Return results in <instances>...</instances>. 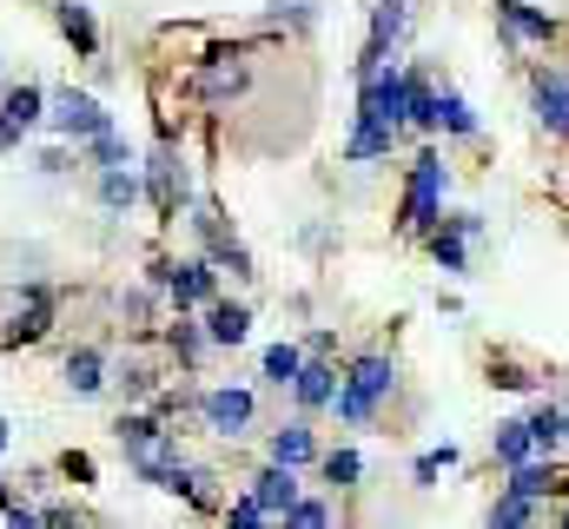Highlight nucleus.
Returning a JSON list of instances; mask_svg holds the SVG:
<instances>
[{
	"label": "nucleus",
	"instance_id": "nucleus-1",
	"mask_svg": "<svg viewBox=\"0 0 569 529\" xmlns=\"http://www.w3.org/2000/svg\"><path fill=\"white\" fill-rule=\"evenodd\" d=\"M391 385H398V371H391V358H358L351 365V378H338V417L345 423H371V410H378V397H391Z\"/></svg>",
	"mask_w": 569,
	"mask_h": 529
},
{
	"label": "nucleus",
	"instance_id": "nucleus-2",
	"mask_svg": "<svg viewBox=\"0 0 569 529\" xmlns=\"http://www.w3.org/2000/svg\"><path fill=\"white\" fill-rule=\"evenodd\" d=\"M443 219V159L437 152H418L411 159V179H405V212H398V226L405 232H430Z\"/></svg>",
	"mask_w": 569,
	"mask_h": 529
},
{
	"label": "nucleus",
	"instance_id": "nucleus-3",
	"mask_svg": "<svg viewBox=\"0 0 569 529\" xmlns=\"http://www.w3.org/2000/svg\"><path fill=\"white\" fill-rule=\"evenodd\" d=\"M120 450H127V463L140 470L146 483H159V470H166V463L179 457L172 430H166L159 417H140V410H133V417H120Z\"/></svg>",
	"mask_w": 569,
	"mask_h": 529
},
{
	"label": "nucleus",
	"instance_id": "nucleus-4",
	"mask_svg": "<svg viewBox=\"0 0 569 529\" xmlns=\"http://www.w3.org/2000/svg\"><path fill=\"white\" fill-rule=\"evenodd\" d=\"M152 285H166V298H172L179 311H192V305H212V291H219V271H212L206 259L152 264Z\"/></svg>",
	"mask_w": 569,
	"mask_h": 529
},
{
	"label": "nucleus",
	"instance_id": "nucleus-5",
	"mask_svg": "<svg viewBox=\"0 0 569 529\" xmlns=\"http://www.w3.org/2000/svg\"><path fill=\"white\" fill-rule=\"evenodd\" d=\"M47 107H53V113H47V127L60 132V139H93L100 127H113V113H107L93 93H73V87H67V93H53Z\"/></svg>",
	"mask_w": 569,
	"mask_h": 529
},
{
	"label": "nucleus",
	"instance_id": "nucleus-6",
	"mask_svg": "<svg viewBox=\"0 0 569 529\" xmlns=\"http://www.w3.org/2000/svg\"><path fill=\"white\" fill-rule=\"evenodd\" d=\"M252 410H259V403H252V391H239V385H219V391L199 397V417H206V430H212V437H232V443L252 430Z\"/></svg>",
	"mask_w": 569,
	"mask_h": 529
},
{
	"label": "nucleus",
	"instance_id": "nucleus-7",
	"mask_svg": "<svg viewBox=\"0 0 569 529\" xmlns=\"http://www.w3.org/2000/svg\"><path fill=\"white\" fill-rule=\"evenodd\" d=\"M358 120H378V127H405V73L398 67H378L358 93Z\"/></svg>",
	"mask_w": 569,
	"mask_h": 529
},
{
	"label": "nucleus",
	"instance_id": "nucleus-8",
	"mask_svg": "<svg viewBox=\"0 0 569 529\" xmlns=\"http://www.w3.org/2000/svg\"><path fill=\"white\" fill-rule=\"evenodd\" d=\"M398 33H405V0H378V13H371V40H365V53H358V80H371V73L391 60Z\"/></svg>",
	"mask_w": 569,
	"mask_h": 529
},
{
	"label": "nucleus",
	"instance_id": "nucleus-9",
	"mask_svg": "<svg viewBox=\"0 0 569 529\" xmlns=\"http://www.w3.org/2000/svg\"><path fill=\"white\" fill-rule=\"evenodd\" d=\"M47 120V93L40 87H7V100H0V152L20 139V132H33Z\"/></svg>",
	"mask_w": 569,
	"mask_h": 529
},
{
	"label": "nucleus",
	"instance_id": "nucleus-10",
	"mask_svg": "<svg viewBox=\"0 0 569 529\" xmlns=\"http://www.w3.org/2000/svg\"><path fill=\"white\" fill-rule=\"evenodd\" d=\"M239 87H246V53H239V47H232V53H226V47L206 53V67H199V93H206L212 107H226Z\"/></svg>",
	"mask_w": 569,
	"mask_h": 529
},
{
	"label": "nucleus",
	"instance_id": "nucleus-11",
	"mask_svg": "<svg viewBox=\"0 0 569 529\" xmlns=\"http://www.w3.org/2000/svg\"><path fill=\"white\" fill-rule=\"evenodd\" d=\"M530 93H537V120H543L550 132H563V139H569V73L543 67V73L530 80Z\"/></svg>",
	"mask_w": 569,
	"mask_h": 529
},
{
	"label": "nucleus",
	"instance_id": "nucleus-12",
	"mask_svg": "<svg viewBox=\"0 0 569 529\" xmlns=\"http://www.w3.org/2000/svg\"><path fill=\"white\" fill-rule=\"evenodd\" d=\"M252 497L266 503V517H291V503H298V470L272 457V463H266V470L252 477Z\"/></svg>",
	"mask_w": 569,
	"mask_h": 529
},
{
	"label": "nucleus",
	"instance_id": "nucleus-13",
	"mask_svg": "<svg viewBox=\"0 0 569 529\" xmlns=\"http://www.w3.org/2000/svg\"><path fill=\"white\" fill-rule=\"evenodd\" d=\"M497 20H503V33H510V40H537V47H550V40H557V20H550V13H537L530 0H497Z\"/></svg>",
	"mask_w": 569,
	"mask_h": 529
},
{
	"label": "nucleus",
	"instance_id": "nucleus-14",
	"mask_svg": "<svg viewBox=\"0 0 569 529\" xmlns=\"http://www.w3.org/2000/svg\"><path fill=\"white\" fill-rule=\"evenodd\" d=\"M477 232V212H450L443 226H430V259L443 271H463V239Z\"/></svg>",
	"mask_w": 569,
	"mask_h": 529
},
{
	"label": "nucleus",
	"instance_id": "nucleus-15",
	"mask_svg": "<svg viewBox=\"0 0 569 529\" xmlns=\"http://www.w3.org/2000/svg\"><path fill=\"white\" fill-rule=\"evenodd\" d=\"M192 226H199V239H206V252H212V259L232 264L239 278H252V259H246V246H239V239L219 226V212H212V206H199V219H192Z\"/></svg>",
	"mask_w": 569,
	"mask_h": 529
},
{
	"label": "nucleus",
	"instance_id": "nucleus-16",
	"mask_svg": "<svg viewBox=\"0 0 569 529\" xmlns=\"http://www.w3.org/2000/svg\"><path fill=\"white\" fill-rule=\"evenodd\" d=\"M53 20H60V33L73 40L80 60L100 53V27H93V7H87V0H53Z\"/></svg>",
	"mask_w": 569,
	"mask_h": 529
},
{
	"label": "nucleus",
	"instance_id": "nucleus-17",
	"mask_svg": "<svg viewBox=\"0 0 569 529\" xmlns=\"http://www.w3.org/2000/svg\"><path fill=\"white\" fill-rule=\"evenodd\" d=\"M391 146H398V127L358 120V132L345 139V159H351V166H371V159H391Z\"/></svg>",
	"mask_w": 569,
	"mask_h": 529
},
{
	"label": "nucleus",
	"instance_id": "nucleus-18",
	"mask_svg": "<svg viewBox=\"0 0 569 529\" xmlns=\"http://www.w3.org/2000/svg\"><path fill=\"white\" fill-rule=\"evenodd\" d=\"M179 199H186V172L172 166V152H152V206L166 219H179Z\"/></svg>",
	"mask_w": 569,
	"mask_h": 529
},
{
	"label": "nucleus",
	"instance_id": "nucleus-19",
	"mask_svg": "<svg viewBox=\"0 0 569 529\" xmlns=\"http://www.w3.org/2000/svg\"><path fill=\"white\" fill-rule=\"evenodd\" d=\"M291 391H298V403H305V410H318V403H331V397H338V371H331L325 358H311V365H298Z\"/></svg>",
	"mask_w": 569,
	"mask_h": 529
},
{
	"label": "nucleus",
	"instance_id": "nucleus-20",
	"mask_svg": "<svg viewBox=\"0 0 569 529\" xmlns=\"http://www.w3.org/2000/svg\"><path fill=\"white\" fill-rule=\"evenodd\" d=\"M405 127L437 132V87H430L425 73H405Z\"/></svg>",
	"mask_w": 569,
	"mask_h": 529
},
{
	"label": "nucleus",
	"instance_id": "nucleus-21",
	"mask_svg": "<svg viewBox=\"0 0 569 529\" xmlns=\"http://www.w3.org/2000/svg\"><path fill=\"white\" fill-rule=\"evenodd\" d=\"M246 331H252L246 305H206V338L212 345H246Z\"/></svg>",
	"mask_w": 569,
	"mask_h": 529
},
{
	"label": "nucleus",
	"instance_id": "nucleus-22",
	"mask_svg": "<svg viewBox=\"0 0 569 529\" xmlns=\"http://www.w3.org/2000/svg\"><path fill=\"white\" fill-rule=\"evenodd\" d=\"M47 318H53V298H47L40 285H27V305H20V318H13L7 338H13V345H33V338L47 331Z\"/></svg>",
	"mask_w": 569,
	"mask_h": 529
},
{
	"label": "nucleus",
	"instance_id": "nucleus-23",
	"mask_svg": "<svg viewBox=\"0 0 569 529\" xmlns=\"http://www.w3.org/2000/svg\"><path fill=\"white\" fill-rule=\"evenodd\" d=\"M537 457V437H530V417H517V423H497V463H530Z\"/></svg>",
	"mask_w": 569,
	"mask_h": 529
},
{
	"label": "nucleus",
	"instance_id": "nucleus-24",
	"mask_svg": "<svg viewBox=\"0 0 569 529\" xmlns=\"http://www.w3.org/2000/svg\"><path fill=\"white\" fill-rule=\"evenodd\" d=\"M510 490H523V497H537V503H543V497H557V490H563V477H557V463H537V457H530V463H517V470H510Z\"/></svg>",
	"mask_w": 569,
	"mask_h": 529
},
{
	"label": "nucleus",
	"instance_id": "nucleus-25",
	"mask_svg": "<svg viewBox=\"0 0 569 529\" xmlns=\"http://www.w3.org/2000/svg\"><path fill=\"white\" fill-rule=\"evenodd\" d=\"M67 385H73V391H80V397H93V391H100V385H107V358H100L93 345H80V351L67 358Z\"/></svg>",
	"mask_w": 569,
	"mask_h": 529
},
{
	"label": "nucleus",
	"instance_id": "nucleus-26",
	"mask_svg": "<svg viewBox=\"0 0 569 529\" xmlns=\"http://www.w3.org/2000/svg\"><path fill=\"white\" fill-rule=\"evenodd\" d=\"M133 199H140V179H133L127 166H100V206H107V212H127Z\"/></svg>",
	"mask_w": 569,
	"mask_h": 529
},
{
	"label": "nucleus",
	"instance_id": "nucleus-27",
	"mask_svg": "<svg viewBox=\"0 0 569 529\" xmlns=\"http://www.w3.org/2000/svg\"><path fill=\"white\" fill-rule=\"evenodd\" d=\"M272 457H279V463H291V470H298V463H311V457H318L311 423H284L279 437H272Z\"/></svg>",
	"mask_w": 569,
	"mask_h": 529
},
{
	"label": "nucleus",
	"instance_id": "nucleus-28",
	"mask_svg": "<svg viewBox=\"0 0 569 529\" xmlns=\"http://www.w3.org/2000/svg\"><path fill=\"white\" fill-rule=\"evenodd\" d=\"M490 523H497V529L537 523V497H523V490H503V497L490 503Z\"/></svg>",
	"mask_w": 569,
	"mask_h": 529
},
{
	"label": "nucleus",
	"instance_id": "nucleus-29",
	"mask_svg": "<svg viewBox=\"0 0 569 529\" xmlns=\"http://www.w3.org/2000/svg\"><path fill=\"white\" fill-rule=\"evenodd\" d=\"M437 127L457 132V139H470V132H477V113H470L457 93H437Z\"/></svg>",
	"mask_w": 569,
	"mask_h": 529
},
{
	"label": "nucleus",
	"instance_id": "nucleus-30",
	"mask_svg": "<svg viewBox=\"0 0 569 529\" xmlns=\"http://www.w3.org/2000/svg\"><path fill=\"white\" fill-rule=\"evenodd\" d=\"M358 477H365V457H358V450H331V457H325V483H338V490H351Z\"/></svg>",
	"mask_w": 569,
	"mask_h": 529
},
{
	"label": "nucleus",
	"instance_id": "nucleus-31",
	"mask_svg": "<svg viewBox=\"0 0 569 529\" xmlns=\"http://www.w3.org/2000/svg\"><path fill=\"white\" fill-rule=\"evenodd\" d=\"M298 365H305V351H298V345H272V351H266V378H272L279 391L298 378Z\"/></svg>",
	"mask_w": 569,
	"mask_h": 529
},
{
	"label": "nucleus",
	"instance_id": "nucleus-32",
	"mask_svg": "<svg viewBox=\"0 0 569 529\" xmlns=\"http://www.w3.org/2000/svg\"><path fill=\"white\" fill-rule=\"evenodd\" d=\"M530 437H537V450H557V443H563V410L543 403V410L530 417Z\"/></svg>",
	"mask_w": 569,
	"mask_h": 529
},
{
	"label": "nucleus",
	"instance_id": "nucleus-33",
	"mask_svg": "<svg viewBox=\"0 0 569 529\" xmlns=\"http://www.w3.org/2000/svg\"><path fill=\"white\" fill-rule=\"evenodd\" d=\"M87 152H93L100 166H127V139H120L113 127H100V132H93V139H87Z\"/></svg>",
	"mask_w": 569,
	"mask_h": 529
},
{
	"label": "nucleus",
	"instance_id": "nucleus-34",
	"mask_svg": "<svg viewBox=\"0 0 569 529\" xmlns=\"http://www.w3.org/2000/svg\"><path fill=\"white\" fill-rule=\"evenodd\" d=\"M226 523L259 529V523H272V517H266V503H259V497H239V503H226Z\"/></svg>",
	"mask_w": 569,
	"mask_h": 529
},
{
	"label": "nucleus",
	"instance_id": "nucleus-35",
	"mask_svg": "<svg viewBox=\"0 0 569 529\" xmlns=\"http://www.w3.org/2000/svg\"><path fill=\"white\" fill-rule=\"evenodd\" d=\"M450 463H457V450H450V443H443V450H425V457H418V483H430V477H437V470H450Z\"/></svg>",
	"mask_w": 569,
	"mask_h": 529
},
{
	"label": "nucleus",
	"instance_id": "nucleus-36",
	"mask_svg": "<svg viewBox=\"0 0 569 529\" xmlns=\"http://www.w3.org/2000/svg\"><path fill=\"white\" fill-rule=\"evenodd\" d=\"M172 351H179V358H186V365H192V358H199V331H192V325H186V311H179V325H172Z\"/></svg>",
	"mask_w": 569,
	"mask_h": 529
},
{
	"label": "nucleus",
	"instance_id": "nucleus-37",
	"mask_svg": "<svg viewBox=\"0 0 569 529\" xmlns=\"http://www.w3.org/2000/svg\"><path fill=\"white\" fill-rule=\"evenodd\" d=\"M284 523H305V529H325V523H331V510H325V503H291V517H284Z\"/></svg>",
	"mask_w": 569,
	"mask_h": 529
},
{
	"label": "nucleus",
	"instance_id": "nucleus-38",
	"mask_svg": "<svg viewBox=\"0 0 569 529\" xmlns=\"http://www.w3.org/2000/svg\"><path fill=\"white\" fill-rule=\"evenodd\" d=\"M563 443H569V410H563Z\"/></svg>",
	"mask_w": 569,
	"mask_h": 529
},
{
	"label": "nucleus",
	"instance_id": "nucleus-39",
	"mask_svg": "<svg viewBox=\"0 0 569 529\" xmlns=\"http://www.w3.org/2000/svg\"><path fill=\"white\" fill-rule=\"evenodd\" d=\"M0 450H7V423H0Z\"/></svg>",
	"mask_w": 569,
	"mask_h": 529
},
{
	"label": "nucleus",
	"instance_id": "nucleus-40",
	"mask_svg": "<svg viewBox=\"0 0 569 529\" xmlns=\"http://www.w3.org/2000/svg\"><path fill=\"white\" fill-rule=\"evenodd\" d=\"M563 523H569V510H563Z\"/></svg>",
	"mask_w": 569,
	"mask_h": 529
}]
</instances>
